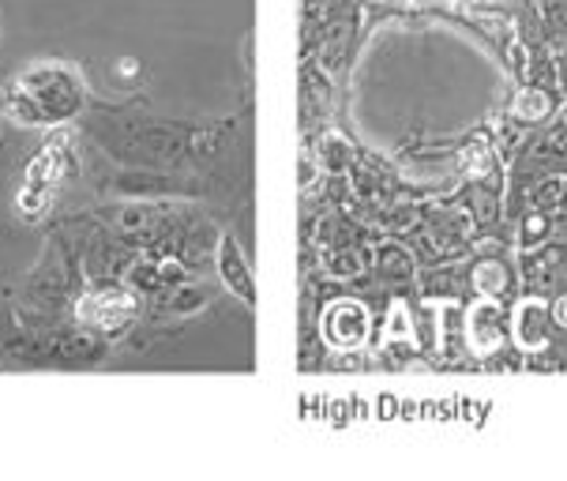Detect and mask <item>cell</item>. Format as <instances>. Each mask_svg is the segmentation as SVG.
Listing matches in <instances>:
<instances>
[{
	"label": "cell",
	"instance_id": "cell-1",
	"mask_svg": "<svg viewBox=\"0 0 567 481\" xmlns=\"http://www.w3.org/2000/svg\"><path fill=\"white\" fill-rule=\"evenodd\" d=\"M323 339L334 350H358L369 339V313L358 301H339L323 313Z\"/></svg>",
	"mask_w": 567,
	"mask_h": 481
},
{
	"label": "cell",
	"instance_id": "cell-2",
	"mask_svg": "<svg viewBox=\"0 0 567 481\" xmlns=\"http://www.w3.org/2000/svg\"><path fill=\"white\" fill-rule=\"evenodd\" d=\"M140 313V301L128 294H94L83 301L80 320L86 324H99V327H124L132 316Z\"/></svg>",
	"mask_w": 567,
	"mask_h": 481
},
{
	"label": "cell",
	"instance_id": "cell-3",
	"mask_svg": "<svg viewBox=\"0 0 567 481\" xmlns=\"http://www.w3.org/2000/svg\"><path fill=\"white\" fill-rule=\"evenodd\" d=\"M218 275H223L226 290L237 294L245 305H256V278L248 272L241 248H237V240H223V248H218Z\"/></svg>",
	"mask_w": 567,
	"mask_h": 481
},
{
	"label": "cell",
	"instance_id": "cell-4",
	"mask_svg": "<svg viewBox=\"0 0 567 481\" xmlns=\"http://www.w3.org/2000/svg\"><path fill=\"white\" fill-rule=\"evenodd\" d=\"M466 339L474 346V354H493L499 346V305L482 301L474 305L466 316Z\"/></svg>",
	"mask_w": 567,
	"mask_h": 481
},
{
	"label": "cell",
	"instance_id": "cell-5",
	"mask_svg": "<svg viewBox=\"0 0 567 481\" xmlns=\"http://www.w3.org/2000/svg\"><path fill=\"white\" fill-rule=\"evenodd\" d=\"M542 320H545V305L542 301L518 305V313H515V339H518L523 350H542V346H545Z\"/></svg>",
	"mask_w": 567,
	"mask_h": 481
},
{
	"label": "cell",
	"instance_id": "cell-6",
	"mask_svg": "<svg viewBox=\"0 0 567 481\" xmlns=\"http://www.w3.org/2000/svg\"><path fill=\"white\" fill-rule=\"evenodd\" d=\"M399 339H413V327H410V313L406 305L395 301L391 305V320H388V335H383V342H399Z\"/></svg>",
	"mask_w": 567,
	"mask_h": 481
},
{
	"label": "cell",
	"instance_id": "cell-7",
	"mask_svg": "<svg viewBox=\"0 0 567 481\" xmlns=\"http://www.w3.org/2000/svg\"><path fill=\"white\" fill-rule=\"evenodd\" d=\"M504 286H507V275H504V267H499V264H482V267H477V290H482L485 297L499 294Z\"/></svg>",
	"mask_w": 567,
	"mask_h": 481
},
{
	"label": "cell",
	"instance_id": "cell-8",
	"mask_svg": "<svg viewBox=\"0 0 567 481\" xmlns=\"http://www.w3.org/2000/svg\"><path fill=\"white\" fill-rule=\"evenodd\" d=\"M512 110L518 113V117H526V121H537L545 110H549V102H545V94H537V91H523L515 99Z\"/></svg>",
	"mask_w": 567,
	"mask_h": 481
},
{
	"label": "cell",
	"instance_id": "cell-9",
	"mask_svg": "<svg viewBox=\"0 0 567 481\" xmlns=\"http://www.w3.org/2000/svg\"><path fill=\"white\" fill-rule=\"evenodd\" d=\"M207 305V294L204 290H181L177 301H173V313H196Z\"/></svg>",
	"mask_w": 567,
	"mask_h": 481
},
{
	"label": "cell",
	"instance_id": "cell-10",
	"mask_svg": "<svg viewBox=\"0 0 567 481\" xmlns=\"http://www.w3.org/2000/svg\"><path fill=\"white\" fill-rule=\"evenodd\" d=\"M463 162H470L474 170H482V166H485V151H482V147H474V151H470V158H463Z\"/></svg>",
	"mask_w": 567,
	"mask_h": 481
},
{
	"label": "cell",
	"instance_id": "cell-11",
	"mask_svg": "<svg viewBox=\"0 0 567 481\" xmlns=\"http://www.w3.org/2000/svg\"><path fill=\"white\" fill-rule=\"evenodd\" d=\"M117 72H121V75H136V72H140V64L132 61V57H124V61L117 64Z\"/></svg>",
	"mask_w": 567,
	"mask_h": 481
},
{
	"label": "cell",
	"instance_id": "cell-12",
	"mask_svg": "<svg viewBox=\"0 0 567 481\" xmlns=\"http://www.w3.org/2000/svg\"><path fill=\"white\" fill-rule=\"evenodd\" d=\"M556 324L567 327V297H560V301H556Z\"/></svg>",
	"mask_w": 567,
	"mask_h": 481
}]
</instances>
